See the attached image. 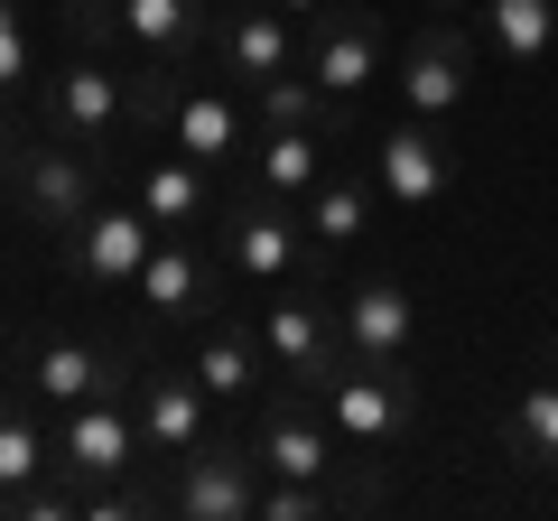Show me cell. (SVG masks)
I'll list each match as a JSON object with an SVG mask.
<instances>
[{"instance_id":"52a82bcc","label":"cell","mask_w":558,"mask_h":521,"mask_svg":"<svg viewBox=\"0 0 558 521\" xmlns=\"http://www.w3.org/2000/svg\"><path fill=\"white\" fill-rule=\"evenodd\" d=\"M465 94H475V38L457 20H428L410 47H400V102L418 121H457Z\"/></svg>"},{"instance_id":"9a60e30c","label":"cell","mask_w":558,"mask_h":521,"mask_svg":"<svg viewBox=\"0 0 558 521\" xmlns=\"http://www.w3.org/2000/svg\"><path fill=\"white\" fill-rule=\"evenodd\" d=\"M168 149L178 159H196V168H242V102L223 94V84H186V102H178V121H168Z\"/></svg>"},{"instance_id":"277c9868","label":"cell","mask_w":558,"mask_h":521,"mask_svg":"<svg viewBox=\"0 0 558 521\" xmlns=\"http://www.w3.org/2000/svg\"><path fill=\"white\" fill-rule=\"evenodd\" d=\"M47 131L75 141L84 159L112 168V149L131 141V102H121V65L112 57H75L57 84H47Z\"/></svg>"},{"instance_id":"cb8c5ba5","label":"cell","mask_w":558,"mask_h":521,"mask_svg":"<svg viewBox=\"0 0 558 521\" xmlns=\"http://www.w3.org/2000/svg\"><path fill=\"white\" fill-rule=\"evenodd\" d=\"M186 373H196L215 401H252V391H270V381H260V344L242 336V326H205V344H196Z\"/></svg>"},{"instance_id":"4316f807","label":"cell","mask_w":558,"mask_h":521,"mask_svg":"<svg viewBox=\"0 0 558 521\" xmlns=\"http://www.w3.org/2000/svg\"><path fill=\"white\" fill-rule=\"evenodd\" d=\"M47 465H57V447L38 438V420L28 410H0V502H20Z\"/></svg>"},{"instance_id":"484cf974","label":"cell","mask_w":558,"mask_h":521,"mask_svg":"<svg viewBox=\"0 0 558 521\" xmlns=\"http://www.w3.org/2000/svg\"><path fill=\"white\" fill-rule=\"evenodd\" d=\"M484 38L502 47V65H539L558 47V0H484Z\"/></svg>"},{"instance_id":"d4e9b609","label":"cell","mask_w":558,"mask_h":521,"mask_svg":"<svg viewBox=\"0 0 558 521\" xmlns=\"http://www.w3.org/2000/svg\"><path fill=\"white\" fill-rule=\"evenodd\" d=\"M373 205H381V186H363V178H317V186H307V233H317L326 252H344V242L373 233Z\"/></svg>"},{"instance_id":"3957f363","label":"cell","mask_w":558,"mask_h":521,"mask_svg":"<svg viewBox=\"0 0 558 521\" xmlns=\"http://www.w3.org/2000/svg\"><path fill=\"white\" fill-rule=\"evenodd\" d=\"M260 344H270L279 381H299V391H317V401H326V381H336L344 363H354V344H344L336 307H326V299H307V289H279V299L260 307Z\"/></svg>"},{"instance_id":"603a6c76","label":"cell","mask_w":558,"mask_h":521,"mask_svg":"<svg viewBox=\"0 0 558 521\" xmlns=\"http://www.w3.org/2000/svg\"><path fill=\"white\" fill-rule=\"evenodd\" d=\"M502 457L521 465V475H558V373L531 381L512 401V420H502Z\"/></svg>"},{"instance_id":"9c48e42d","label":"cell","mask_w":558,"mask_h":521,"mask_svg":"<svg viewBox=\"0 0 558 521\" xmlns=\"http://www.w3.org/2000/svg\"><path fill=\"white\" fill-rule=\"evenodd\" d=\"M307 75L326 84V94L336 102H354L363 84H381V65H391V47H381V28H373V10H317V20H307Z\"/></svg>"},{"instance_id":"2e32d148","label":"cell","mask_w":558,"mask_h":521,"mask_svg":"<svg viewBox=\"0 0 558 521\" xmlns=\"http://www.w3.org/2000/svg\"><path fill=\"white\" fill-rule=\"evenodd\" d=\"M20 381L38 391V401L75 410V401H94V391H121V363L102 354V344H84V336H57V344H38V354H28Z\"/></svg>"},{"instance_id":"7402d4cb","label":"cell","mask_w":558,"mask_h":521,"mask_svg":"<svg viewBox=\"0 0 558 521\" xmlns=\"http://www.w3.org/2000/svg\"><path fill=\"white\" fill-rule=\"evenodd\" d=\"M121 28H131V47L196 57V47L215 38V0H121Z\"/></svg>"},{"instance_id":"1f68e13d","label":"cell","mask_w":558,"mask_h":521,"mask_svg":"<svg viewBox=\"0 0 558 521\" xmlns=\"http://www.w3.org/2000/svg\"><path fill=\"white\" fill-rule=\"evenodd\" d=\"M428 10H438V20H447V10H475V0H428Z\"/></svg>"},{"instance_id":"e0dca14e","label":"cell","mask_w":558,"mask_h":521,"mask_svg":"<svg viewBox=\"0 0 558 521\" xmlns=\"http://www.w3.org/2000/svg\"><path fill=\"white\" fill-rule=\"evenodd\" d=\"M215 168H196V159H178V149H168V159H149L140 168V186H131V205L149 223H159V233H196L205 215H215Z\"/></svg>"},{"instance_id":"7a4b0ae2","label":"cell","mask_w":558,"mask_h":521,"mask_svg":"<svg viewBox=\"0 0 558 521\" xmlns=\"http://www.w3.org/2000/svg\"><path fill=\"white\" fill-rule=\"evenodd\" d=\"M260 484H270V465H260L252 438H205V447L178 457L159 512H178V521H252L260 512Z\"/></svg>"},{"instance_id":"d6986e66","label":"cell","mask_w":558,"mask_h":521,"mask_svg":"<svg viewBox=\"0 0 558 521\" xmlns=\"http://www.w3.org/2000/svg\"><path fill=\"white\" fill-rule=\"evenodd\" d=\"M252 121H260V131H326V141H344V102L326 94L307 65H289V75L252 84Z\"/></svg>"},{"instance_id":"30bf717a","label":"cell","mask_w":558,"mask_h":521,"mask_svg":"<svg viewBox=\"0 0 558 521\" xmlns=\"http://www.w3.org/2000/svg\"><path fill=\"white\" fill-rule=\"evenodd\" d=\"M149 252H159V223L140 215V205H94V215L65 233V270L94 280V289H131Z\"/></svg>"},{"instance_id":"4fadbf2b","label":"cell","mask_w":558,"mask_h":521,"mask_svg":"<svg viewBox=\"0 0 558 521\" xmlns=\"http://www.w3.org/2000/svg\"><path fill=\"white\" fill-rule=\"evenodd\" d=\"M215 57H223V75L252 94V84H270V75L299 65V20L270 10V0H252V10H215Z\"/></svg>"},{"instance_id":"5bb4252c","label":"cell","mask_w":558,"mask_h":521,"mask_svg":"<svg viewBox=\"0 0 558 521\" xmlns=\"http://www.w3.org/2000/svg\"><path fill=\"white\" fill-rule=\"evenodd\" d=\"M205 401H215V391H205L196 373H149V381H131V410H140V447H149V457H168V465H178L186 447H205V438H215Z\"/></svg>"},{"instance_id":"6da1fadb","label":"cell","mask_w":558,"mask_h":521,"mask_svg":"<svg viewBox=\"0 0 558 521\" xmlns=\"http://www.w3.org/2000/svg\"><path fill=\"white\" fill-rule=\"evenodd\" d=\"M326 420H336V438L344 447H391L400 428L418 420V373H410V354H354L336 381H326Z\"/></svg>"},{"instance_id":"8fae6325","label":"cell","mask_w":558,"mask_h":521,"mask_svg":"<svg viewBox=\"0 0 558 521\" xmlns=\"http://www.w3.org/2000/svg\"><path fill=\"white\" fill-rule=\"evenodd\" d=\"M373 186L400 205V215H428V205L447 196V141H438V121H391L373 141Z\"/></svg>"},{"instance_id":"7c38bea8","label":"cell","mask_w":558,"mask_h":521,"mask_svg":"<svg viewBox=\"0 0 558 521\" xmlns=\"http://www.w3.org/2000/svg\"><path fill=\"white\" fill-rule=\"evenodd\" d=\"M223 260H233L242 280H289L299 270V223H289V196H270V186H252V196H233V215H223Z\"/></svg>"},{"instance_id":"ffe728a7","label":"cell","mask_w":558,"mask_h":521,"mask_svg":"<svg viewBox=\"0 0 558 521\" xmlns=\"http://www.w3.org/2000/svg\"><path fill=\"white\" fill-rule=\"evenodd\" d=\"M186 57H159V47H140V65H121V102H131V131L140 141H168V121L186 102Z\"/></svg>"},{"instance_id":"d6a6232c","label":"cell","mask_w":558,"mask_h":521,"mask_svg":"<svg viewBox=\"0 0 558 521\" xmlns=\"http://www.w3.org/2000/svg\"><path fill=\"white\" fill-rule=\"evenodd\" d=\"M10 159H20V149H10V141H0V186H10Z\"/></svg>"},{"instance_id":"5b68a950","label":"cell","mask_w":558,"mask_h":521,"mask_svg":"<svg viewBox=\"0 0 558 521\" xmlns=\"http://www.w3.org/2000/svg\"><path fill=\"white\" fill-rule=\"evenodd\" d=\"M10 186H20V205H28V223H47V233H75L84 215H94V186H102V159H84L75 141H20V159H10Z\"/></svg>"},{"instance_id":"ac0fdd59","label":"cell","mask_w":558,"mask_h":521,"mask_svg":"<svg viewBox=\"0 0 558 521\" xmlns=\"http://www.w3.org/2000/svg\"><path fill=\"white\" fill-rule=\"evenodd\" d=\"M336 326H344V344H354V354H410L418 307H410V289H400V280H363L354 299L336 307Z\"/></svg>"},{"instance_id":"f1b7e54d","label":"cell","mask_w":558,"mask_h":521,"mask_svg":"<svg viewBox=\"0 0 558 521\" xmlns=\"http://www.w3.org/2000/svg\"><path fill=\"white\" fill-rule=\"evenodd\" d=\"M326 502H336V494H326V484H299V475H270V484H260V512H252V521H317Z\"/></svg>"},{"instance_id":"836d02e7","label":"cell","mask_w":558,"mask_h":521,"mask_svg":"<svg viewBox=\"0 0 558 521\" xmlns=\"http://www.w3.org/2000/svg\"><path fill=\"white\" fill-rule=\"evenodd\" d=\"M344 10H373V0H344Z\"/></svg>"},{"instance_id":"4dcf8cb0","label":"cell","mask_w":558,"mask_h":521,"mask_svg":"<svg viewBox=\"0 0 558 521\" xmlns=\"http://www.w3.org/2000/svg\"><path fill=\"white\" fill-rule=\"evenodd\" d=\"M270 10H289V20H317V10H336V0H270Z\"/></svg>"},{"instance_id":"f546056e","label":"cell","mask_w":558,"mask_h":521,"mask_svg":"<svg viewBox=\"0 0 558 521\" xmlns=\"http://www.w3.org/2000/svg\"><path fill=\"white\" fill-rule=\"evenodd\" d=\"M28 84V20H20V0H0V102Z\"/></svg>"},{"instance_id":"8992f818","label":"cell","mask_w":558,"mask_h":521,"mask_svg":"<svg viewBox=\"0 0 558 521\" xmlns=\"http://www.w3.org/2000/svg\"><path fill=\"white\" fill-rule=\"evenodd\" d=\"M57 465L94 494V484H121L140 465V410L121 401V391H94V401H75L65 410V428H57Z\"/></svg>"},{"instance_id":"83f0119b","label":"cell","mask_w":558,"mask_h":521,"mask_svg":"<svg viewBox=\"0 0 558 521\" xmlns=\"http://www.w3.org/2000/svg\"><path fill=\"white\" fill-rule=\"evenodd\" d=\"M65 28H75L84 57H112V47H131V28H121V0H65Z\"/></svg>"},{"instance_id":"44dd1931","label":"cell","mask_w":558,"mask_h":521,"mask_svg":"<svg viewBox=\"0 0 558 521\" xmlns=\"http://www.w3.org/2000/svg\"><path fill=\"white\" fill-rule=\"evenodd\" d=\"M242 168H252V186H270V196H307V186L326 178V131H252Z\"/></svg>"},{"instance_id":"ba28073f","label":"cell","mask_w":558,"mask_h":521,"mask_svg":"<svg viewBox=\"0 0 558 521\" xmlns=\"http://www.w3.org/2000/svg\"><path fill=\"white\" fill-rule=\"evenodd\" d=\"M131 299H140V317H149V326H205V317L223 307V270H215L186 233H168L159 252L140 260Z\"/></svg>"}]
</instances>
